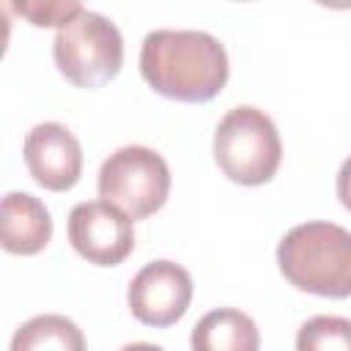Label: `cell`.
Segmentation results:
<instances>
[{
    "instance_id": "obj_2",
    "label": "cell",
    "mask_w": 351,
    "mask_h": 351,
    "mask_svg": "<svg viewBox=\"0 0 351 351\" xmlns=\"http://www.w3.org/2000/svg\"><path fill=\"white\" fill-rule=\"evenodd\" d=\"M277 269L296 291L324 299H348L351 230L335 222L293 225L277 244Z\"/></svg>"
},
{
    "instance_id": "obj_10",
    "label": "cell",
    "mask_w": 351,
    "mask_h": 351,
    "mask_svg": "<svg viewBox=\"0 0 351 351\" xmlns=\"http://www.w3.org/2000/svg\"><path fill=\"white\" fill-rule=\"evenodd\" d=\"M189 348L192 351H258L261 332L247 313L236 307H219L206 313L192 326Z\"/></svg>"
},
{
    "instance_id": "obj_9",
    "label": "cell",
    "mask_w": 351,
    "mask_h": 351,
    "mask_svg": "<svg viewBox=\"0 0 351 351\" xmlns=\"http://www.w3.org/2000/svg\"><path fill=\"white\" fill-rule=\"evenodd\" d=\"M52 239L49 208L30 192H8L0 206V244L11 255H36Z\"/></svg>"
},
{
    "instance_id": "obj_12",
    "label": "cell",
    "mask_w": 351,
    "mask_h": 351,
    "mask_svg": "<svg viewBox=\"0 0 351 351\" xmlns=\"http://www.w3.org/2000/svg\"><path fill=\"white\" fill-rule=\"evenodd\" d=\"M296 351H351V321L343 315H313L296 332Z\"/></svg>"
},
{
    "instance_id": "obj_13",
    "label": "cell",
    "mask_w": 351,
    "mask_h": 351,
    "mask_svg": "<svg viewBox=\"0 0 351 351\" xmlns=\"http://www.w3.org/2000/svg\"><path fill=\"white\" fill-rule=\"evenodd\" d=\"M14 8L25 19H30V25H36V27H63L74 14L82 11V5L74 0H66V3L63 0H58V3H16Z\"/></svg>"
},
{
    "instance_id": "obj_6",
    "label": "cell",
    "mask_w": 351,
    "mask_h": 351,
    "mask_svg": "<svg viewBox=\"0 0 351 351\" xmlns=\"http://www.w3.org/2000/svg\"><path fill=\"white\" fill-rule=\"evenodd\" d=\"M126 304L145 326H173L192 304V277L176 261H151L132 277L126 288Z\"/></svg>"
},
{
    "instance_id": "obj_4",
    "label": "cell",
    "mask_w": 351,
    "mask_h": 351,
    "mask_svg": "<svg viewBox=\"0 0 351 351\" xmlns=\"http://www.w3.org/2000/svg\"><path fill=\"white\" fill-rule=\"evenodd\" d=\"M52 58L71 85L93 90L118 77L123 66V36L104 14L82 8L58 27Z\"/></svg>"
},
{
    "instance_id": "obj_11",
    "label": "cell",
    "mask_w": 351,
    "mask_h": 351,
    "mask_svg": "<svg viewBox=\"0 0 351 351\" xmlns=\"http://www.w3.org/2000/svg\"><path fill=\"white\" fill-rule=\"evenodd\" d=\"M8 351H88V343L71 318L44 313L16 326Z\"/></svg>"
},
{
    "instance_id": "obj_15",
    "label": "cell",
    "mask_w": 351,
    "mask_h": 351,
    "mask_svg": "<svg viewBox=\"0 0 351 351\" xmlns=\"http://www.w3.org/2000/svg\"><path fill=\"white\" fill-rule=\"evenodd\" d=\"M121 351H165V348L154 346V343H126Z\"/></svg>"
},
{
    "instance_id": "obj_3",
    "label": "cell",
    "mask_w": 351,
    "mask_h": 351,
    "mask_svg": "<svg viewBox=\"0 0 351 351\" xmlns=\"http://www.w3.org/2000/svg\"><path fill=\"white\" fill-rule=\"evenodd\" d=\"M211 148L222 176L241 186L269 184L282 162V140L274 121L252 104H239L219 118Z\"/></svg>"
},
{
    "instance_id": "obj_7",
    "label": "cell",
    "mask_w": 351,
    "mask_h": 351,
    "mask_svg": "<svg viewBox=\"0 0 351 351\" xmlns=\"http://www.w3.org/2000/svg\"><path fill=\"white\" fill-rule=\"evenodd\" d=\"M69 241L80 258L93 266H118L134 250L132 219L104 200L77 203L66 222Z\"/></svg>"
},
{
    "instance_id": "obj_1",
    "label": "cell",
    "mask_w": 351,
    "mask_h": 351,
    "mask_svg": "<svg viewBox=\"0 0 351 351\" xmlns=\"http://www.w3.org/2000/svg\"><path fill=\"white\" fill-rule=\"evenodd\" d=\"M140 74L165 99L203 104L219 96L230 77L222 41L206 30H151L140 47Z\"/></svg>"
},
{
    "instance_id": "obj_8",
    "label": "cell",
    "mask_w": 351,
    "mask_h": 351,
    "mask_svg": "<svg viewBox=\"0 0 351 351\" xmlns=\"http://www.w3.org/2000/svg\"><path fill=\"white\" fill-rule=\"evenodd\" d=\"M30 178L49 192H69L82 176V145L66 123H36L22 143Z\"/></svg>"
},
{
    "instance_id": "obj_14",
    "label": "cell",
    "mask_w": 351,
    "mask_h": 351,
    "mask_svg": "<svg viewBox=\"0 0 351 351\" xmlns=\"http://www.w3.org/2000/svg\"><path fill=\"white\" fill-rule=\"evenodd\" d=\"M335 189H337V200L343 203V208L351 211V156L343 159V165H340V170H337V184H335Z\"/></svg>"
},
{
    "instance_id": "obj_5",
    "label": "cell",
    "mask_w": 351,
    "mask_h": 351,
    "mask_svg": "<svg viewBox=\"0 0 351 351\" xmlns=\"http://www.w3.org/2000/svg\"><path fill=\"white\" fill-rule=\"evenodd\" d=\"M170 167L165 156L148 145H123L99 167V197L132 222L156 214L170 195Z\"/></svg>"
}]
</instances>
